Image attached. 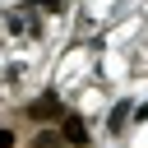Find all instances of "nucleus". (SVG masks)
Here are the masks:
<instances>
[{"label": "nucleus", "mask_w": 148, "mask_h": 148, "mask_svg": "<svg viewBox=\"0 0 148 148\" xmlns=\"http://www.w3.org/2000/svg\"><path fill=\"white\" fill-rule=\"evenodd\" d=\"M28 116H32V120H56V116H60V102H56V97H42V102L28 106Z\"/></svg>", "instance_id": "2"}, {"label": "nucleus", "mask_w": 148, "mask_h": 148, "mask_svg": "<svg viewBox=\"0 0 148 148\" xmlns=\"http://www.w3.org/2000/svg\"><path fill=\"white\" fill-rule=\"evenodd\" d=\"M18 139H14V130H0V148H14Z\"/></svg>", "instance_id": "4"}, {"label": "nucleus", "mask_w": 148, "mask_h": 148, "mask_svg": "<svg viewBox=\"0 0 148 148\" xmlns=\"http://www.w3.org/2000/svg\"><path fill=\"white\" fill-rule=\"evenodd\" d=\"M60 139L69 143V148H88L92 139H88V130H83V120L79 116H65V130H60Z\"/></svg>", "instance_id": "1"}, {"label": "nucleus", "mask_w": 148, "mask_h": 148, "mask_svg": "<svg viewBox=\"0 0 148 148\" xmlns=\"http://www.w3.org/2000/svg\"><path fill=\"white\" fill-rule=\"evenodd\" d=\"M32 148H65V139H60L56 130H37V139H32Z\"/></svg>", "instance_id": "3"}]
</instances>
